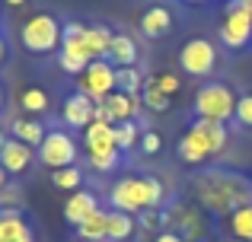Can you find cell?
Listing matches in <instances>:
<instances>
[{
	"label": "cell",
	"instance_id": "5b68a950",
	"mask_svg": "<svg viewBox=\"0 0 252 242\" xmlns=\"http://www.w3.org/2000/svg\"><path fill=\"white\" fill-rule=\"evenodd\" d=\"M236 99L240 96L227 86V83H208L195 93V118L208 121H230L236 115Z\"/></svg>",
	"mask_w": 252,
	"mask_h": 242
},
{
	"label": "cell",
	"instance_id": "8992f818",
	"mask_svg": "<svg viewBox=\"0 0 252 242\" xmlns=\"http://www.w3.org/2000/svg\"><path fill=\"white\" fill-rule=\"evenodd\" d=\"M217 35H220V42L227 45L230 51L249 48V42H252V13L243 0H230L227 3V13H223V19H220Z\"/></svg>",
	"mask_w": 252,
	"mask_h": 242
},
{
	"label": "cell",
	"instance_id": "f1b7e54d",
	"mask_svg": "<svg viewBox=\"0 0 252 242\" xmlns=\"http://www.w3.org/2000/svg\"><path fill=\"white\" fill-rule=\"evenodd\" d=\"M236 124L240 128H252V96H240L236 99Z\"/></svg>",
	"mask_w": 252,
	"mask_h": 242
},
{
	"label": "cell",
	"instance_id": "30bf717a",
	"mask_svg": "<svg viewBox=\"0 0 252 242\" xmlns=\"http://www.w3.org/2000/svg\"><path fill=\"white\" fill-rule=\"evenodd\" d=\"M77 89H80L83 96H90L99 106L109 93H115V67H112L109 61H93L80 74V86Z\"/></svg>",
	"mask_w": 252,
	"mask_h": 242
},
{
	"label": "cell",
	"instance_id": "9a60e30c",
	"mask_svg": "<svg viewBox=\"0 0 252 242\" xmlns=\"http://www.w3.org/2000/svg\"><path fill=\"white\" fill-rule=\"evenodd\" d=\"M169 29H172V10H169V6L154 3V6H147V10H144V16H141V32H144L147 38H163Z\"/></svg>",
	"mask_w": 252,
	"mask_h": 242
},
{
	"label": "cell",
	"instance_id": "d4e9b609",
	"mask_svg": "<svg viewBox=\"0 0 252 242\" xmlns=\"http://www.w3.org/2000/svg\"><path fill=\"white\" fill-rule=\"evenodd\" d=\"M230 230H233V239L252 242V204L230 214Z\"/></svg>",
	"mask_w": 252,
	"mask_h": 242
},
{
	"label": "cell",
	"instance_id": "f546056e",
	"mask_svg": "<svg viewBox=\"0 0 252 242\" xmlns=\"http://www.w3.org/2000/svg\"><path fill=\"white\" fill-rule=\"evenodd\" d=\"M141 153H147V156H154V153H160V147H163V137L157 134V131H147V134H141Z\"/></svg>",
	"mask_w": 252,
	"mask_h": 242
},
{
	"label": "cell",
	"instance_id": "44dd1931",
	"mask_svg": "<svg viewBox=\"0 0 252 242\" xmlns=\"http://www.w3.org/2000/svg\"><path fill=\"white\" fill-rule=\"evenodd\" d=\"M45 124L42 121H32V118H19V121H13V140H23V143H29V147H42V140H45Z\"/></svg>",
	"mask_w": 252,
	"mask_h": 242
},
{
	"label": "cell",
	"instance_id": "d6986e66",
	"mask_svg": "<svg viewBox=\"0 0 252 242\" xmlns=\"http://www.w3.org/2000/svg\"><path fill=\"white\" fill-rule=\"evenodd\" d=\"M77 233H80V242H105L109 239V211L99 207L93 217H86L77 226Z\"/></svg>",
	"mask_w": 252,
	"mask_h": 242
},
{
	"label": "cell",
	"instance_id": "4dcf8cb0",
	"mask_svg": "<svg viewBox=\"0 0 252 242\" xmlns=\"http://www.w3.org/2000/svg\"><path fill=\"white\" fill-rule=\"evenodd\" d=\"M157 86H160L163 93H166L169 99H172V96L179 93V86H182V83H179V77H176V74H157Z\"/></svg>",
	"mask_w": 252,
	"mask_h": 242
},
{
	"label": "cell",
	"instance_id": "ab89813d",
	"mask_svg": "<svg viewBox=\"0 0 252 242\" xmlns=\"http://www.w3.org/2000/svg\"><path fill=\"white\" fill-rule=\"evenodd\" d=\"M230 242H243V239H230Z\"/></svg>",
	"mask_w": 252,
	"mask_h": 242
},
{
	"label": "cell",
	"instance_id": "1f68e13d",
	"mask_svg": "<svg viewBox=\"0 0 252 242\" xmlns=\"http://www.w3.org/2000/svg\"><path fill=\"white\" fill-rule=\"evenodd\" d=\"M141 226H144L147 233H154L157 226H160V214H157V211H144V217H141Z\"/></svg>",
	"mask_w": 252,
	"mask_h": 242
},
{
	"label": "cell",
	"instance_id": "8fae6325",
	"mask_svg": "<svg viewBox=\"0 0 252 242\" xmlns=\"http://www.w3.org/2000/svg\"><path fill=\"white\" fill-rule=\"evenodd\" d=\"M102 112L112 124H122V121H134V115L141 112V96H125V93H109L102 102Z\"/></svg>",
	"mask_w": 252,
	"mask_h": 242
},
{
	"label": "cell",
	"instance_id": "8d00e7d4",
	"mask_svg": "<svg viewBox=\"0 0 252 242\" xmlns=\"http://www.w3.org/2000/svg\"><path fill=\"white\" fill-rule=\"evenodd\" d=\"M6 3H10V6H23L26 0H6Z\"/></svg>",
	"mask_w": 252,
	"mask_h": 242
},
{
	"label": "cell",
	"instance_id": "7402d4cb",
	"mask_svg": "<svg viewBox=\"0 0 252 242\" xmlns=\"http://www.w3.org/2000/svg\"><path fill=\"white\" fill-rule=\"evenodd\" d=\"M141 102L150 108V112H169V106H172V99H169L166 93H163L160 86H157V77H147V80H144Z\"/></svg>",
	"mask_w": 252,
	"mask_h": 242
},
{
	"label": "cell",
	"instance_id": "ffe728a7",
	"mask_svg": "<svg viewBox=\"0 0 252 242\" xmlns=\"http://www.w3.org/2000/svg\"><path fill=\"white\" fill-rule=\"evenodd\" d=\"M137 233V220L125 211H109V242H128Z\"/></svg>",
	"mask_w": 252,
	"mask_h": 242
},
{
	"label": "cell",
	"instance_id": "ba28073f",
	"mask_svg": "<svg viewBox=\"0 0 252 242\" xmlns=\"http://www.w3.org/2000/svg\"><path fill=\"white\" fill-rule=\"evenodd\" d=\"M179 67L191 77H211L217 70V45L208 38H189L179 51Z\"/></svg>",
	"mask_w": 252,
	"mask_h": 242
},
{
	"label": "cell",
	"instance_id": "4316f807",
	"mask_svg": "<svg viewBox=\"0 0 252 242\" xmlns=\"http://www.w3.org/2000/svg\"><path fill=\"white\" fill-rule=\"evenodd\" d=\"M141 143V128H137V121H122L115 124V147L118 150H131Z\"/></svg>",
	"mask_w": 252,
	"mask_h": 242
},
{
	"label": "cell",
	"instance_id": "ac0fdd59",
	"mask_svg": "<svg viewBox=\"0 0 252 242\" xmlns=\"http://www.w3.org/2000/svg\"><path fill=\"white\" fill-rule=\"evenodd\" d=\"M105 61H109L112 67H134V64H137V45H134V38L115 32L112 48H109V57H105Z\"/></svg>",
	"mask_w": 252,
	"mask_h": 242
},
{
	"label": "cell",
	"instance_id": "6da1fadb",
	"mask_svg": "<svg viewBox=\"0 0 252 242\" xmlns=\"http://www.w3.org/2000/svg\"><path fill=\"white\" fill-rule=\"evenodd\" d=\"M191 191H195L198 204L211 214H233L240 207L252 204V179L230 169H208L191 179Z\"/></svg>",
	"mask_w": 252,
	"mask_h": 242
},
{
	"label": "cell",
	"instance_id": "5bb4252c",
	"mask_svg": "<svg viewBox=\"0 0 252 242\" xmlns=\"http://www.w3.org/2000/svg\"><path fill=\"white\" fill-rule=\"evenodd\" d=\"M96 211H99V198L93 191H86V188H80V191H74L67 198V204H64V220L77 230V226H80L86 217H93Z\"/></svg>",
	"mask_w": 252,
	"mask_h": 242
},
{
	"label": "cell",
	"instance_id": "7c38bea8",
	"mask_svg": "<svg viewBox=\"0 0 252 242\" xmlns=\"http://www.w3.org/2000/svg\"><path fill=\"white\" fill-rule=\"evenodd\" d=\"M35 147H29V143H23V140H6V147H3V153H0V166H3V172L6 175H19V172H26V169L35 162Z\"/></svg>",
	"mask_w": 252,
	"mask_h": 242
},
{
	"label": "cell",
	"instance_id": "836d02e7",
	"mask_svg": "<svg viewBox=\"0 0 252 242\" xmlns=\"http://www.w3.org/2000/svg\"><path fill=\"white\" fill-rule=\"evenodd\" d=\"M3 61H6V38L0 35V64H3Z\"/></svg>",
	"mask_w": 252,
	"mask_h": 242
},
{
	"label": "cell",
	"instance_id": "83f0119b",
	"mask_svg": "<svg viewBox=\"0 0 252 242\" xmlns=\"http://www.w3.org/2000/svg\"><path fill=\"white\" fill-rule=\"evenodd\" d=\"M23 207V188L19 185H6L0 191V214H16Z\"/></svg>",
	"mask_w": 252,
	"mask_h": 242
},
{
	"label": "cell",
	"instance_id": "74e56055",
	"mask_svg": "<svg viewBox=\"0 0 252 242\" xmlns=\"http://www.w3.org/2000/svg\"><path fill=\"white\" fill-rule=\"evenodd\" d=\"M185 3H204V0H185Z\"/></svg>",
	"mask_w": 252,
	"mask_h": 242
},
{
	"label": "cell",
	"instance_id": "7a4b0ae2",
	"mask_svg": "<svg viewBox=\"0 0 252 242\" xmlns=\"http://www.w3.org/2000/svg\"><path fill=\"white\" fill-rule=\"evenodd\" d=\"M166 191H163V182L154 175H128V179H118L109 191V204L112 211H125L131 217L144 211H157L163 204Z\"/></svg>",
	"mask_w": 252,
	"mask_h": 242
},
{
	"label": "cell",
	"instance_id": "d590c367",
	"mask_svg": "<svg viewBox=\"0 0 252 242\" xmlns=\"http://www.w3.org/2000/svg\"><path fill=\"white\" fill-rule=\"evenodd\" d=\"M6 140H10V137H3V131H0V153H3V147H6Z\"/></svg>",
	"mask_w": 252,
	"mask_h": 242
},
{
	"label": "cell",
	"instance_id": "d6a6232c",
	"mask_svg": "<svg viewBox=\"0 0 252 242\" xmlns=\"http://www.w3.org/2000/svg\"><path fill=\"white\" fill-rule=\"evenodd\" d=\"M157 242H189V239L179 236V233H160V236H157Z\"/></svg>",
	"mask_w": 252,
	"mask_h": 242
},
{
	"label": "cell",
	"instance_id": "3957f363",
	"mask_svg": "<svg viewBox=\"0 0 252 242\" xmlns=\"http://www.w3.org/2000/svg\"><path fill=\"white\" fill-rule=\"evenodd\" d=\"M223 147H227V124L198 118V121H191V128L185 131L182 137H179L176 156L182 162H189V166H198V162H204L208 156H217Z\"/></svg>",
	"mask_w": 252,
	"mask_h": 242
},
{
	"label": "cell",
	"instance_id": "cb8c5ba5",
	"mask_svg": "<svg viewBox=\"0 0 252 242\" xmlns=\"http://www.w3.org/2000/svg\"><path fill=\"white\" fill-rule=\"evenodd\" d=\"M19 106H23V112H29V115H42V112H48V93H45L42 86H29V89H23L19 93Z\"/></svg>",
	"mask_w": 252,
	"mask_h": 242
},
{
	"label": "cell",
	"instance_id": "52a82bcc",
	"mask_svg": "<svg viewBox=\"0 0 252 242\" xmlns=\"http://www.w3.org/2000/svg\"><path fill=\"white\" fill-rule=\"evenodd\" d=\"M83 32H86V26H80V23L64 26V42H61V51H58V64H61V70L70 74V77H80L93 64L90 51H86V45H83Z\"/></svg>",
	"mask_w": 252,
	"mask_h": 242
},
{
	"label": "cell",
	"instance_id": "603a6c76",
	"mask_svg": "<svg viewBox=\"0 0 252 242\" xmlns=\"http://www.w3.org/2000/svg\"><path fill=\"white\" fill-rule=\"evenodd\" d=\"M115 89L125 96H141L144 89V77L134 67H115Z\"/></svg>",
	"mask_w": 252,
	"mask_h": 242
},
{
	"label": "cell",
	"instance_id": "e575fe53",
	"mask_svg": "<svg viewBox=\"0 0 252 242\" xmlns=\"http://www.w3.org/2000/svg\"><path fill=\"white\" fill-rule=\"evenodd\" d=\"M6 179H10V175H6V172H3V166H0V191H3V188L10 185V182H6Z\"/></svg>",
	"mask_w": 252,
	"mask_h": 242
},
{
	"label": "cell",
	"instance_id": "4fadbf2b",
	"mask_svg": "<svg viewBox=\"0 0 252 242\" xmlns=\"http://www.w3.org/2000/svg\"><path fill=\"white\" fill-rule=\"evenodd\" d=\"M93 115H96V102H93L90 96H83L80 89L64 99V121H67L70 128H83L86 131L93 124Z\"/></svg>",
	"mask_w": 252,
	"mask_h": 242
},
{
	"label": "cell",
	"instance_id": "9c48e42d",
	"mask_svg": "<svg viewBox=\"0 0 252 242\" xmlns=\"http://www.w3.org/2000/svg\"><path fill=\"white\" fill-rule=\"evenodd\" d=\"M77 140L67 134V131H48L38 147V160L45 162L48 169H67L77 162Z\"/></svg>",
	"mask_w": 252,
	"mask_h": 242
},
{
	"label": "cell",
	"instance_id": "2e32d148",
	"mask_svg": "<svg viewBox=\"0 0 252 242\" xmlns=\"http://www.w3.org/2000/svg\"><path fill=\"white\" fill-rule=\"evenodd\" d=\"M0 242H35L32 223L23 214H0Z\"/></svg>",
	"mask_w": 252,
	"mask_h": 242
},
{
	"label": "cell",
	"instance_id": "277c9868",
	"mask_svg": "<svg viewBox=\"0 0 252 242\" xmlns=\"http://www.w3.org/2000/svg\"><path fill=\"white\" fill-rule=\"evenodd\" d=\"M23 48L32 51V54H51V51H61L64 42V26L61 19H55L51 13H38V16L26 19L23 23Z\"/></svg>",
	"mask_w": 252,
	"mask_h": 242
},
{
	"label": "cell",
	"instance_id": "f35d334b",
	"mask_svg": "<svg viewBox=\"0 0 252 242\" xmlns=\"http://www.w3.org/2000/svg\"><path fill=\"white\" fill-rule=\"evenodd\" d=\"M0 106H3V89H0Z\"/></svg>",
	"mask_w": 252,
	"mask_h": 242
},
{
	"label": "cell",
	"instance_id": "484cf974",
	"mask_svg": "<svg viewBox=\"0 0 252 242\" xmlns=\"http://www.w3.org/2000/svg\"><path fill=\"white\" fill-rule=\"evenodd\" d=\"M51 182H55V188H61V191H80V185H83V172H80L77 166L55 169V172H51Z\"/></svg>",
	"mask_w": 252,
	"mask_h": 242
},
{
	"label": "cell",
	"instance_id": "e0dca14e",
	"mask_svg": "<svg viewBox=\"0 0 252 242\" xmlns=\"http://www.w3.org/2000/svg\"><path fill=\"white\" fill-rule=\"evenodd\" d=\"M112 38H115V32H112L109 26H86L83 45H86V51H90L93 61H105V57H109Z\"/></svg>",
	"mask_w": 252,
	"mask_h": 242
}]
</instances>
